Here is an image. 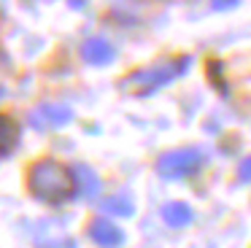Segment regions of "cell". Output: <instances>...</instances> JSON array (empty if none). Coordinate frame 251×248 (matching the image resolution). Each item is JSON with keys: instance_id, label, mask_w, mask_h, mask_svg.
I'll use <instances>...</instances> for the list:
<instances>
[{"instance_id": "2", "label": "cell", "mask_w": 251, "mask_h": 248, "mask_svg": "<svg viewBox=\"0 0 251 248\" xmlns=\"http://www.w3.org/2000/svg\"><path fill=\"white\" fill-rule=\"evenodd\" d=\"M186 68H189V57L170 59V62H159V65H149V68H141V70L127 75V78L122 81V89L130 92V95H138V97L151 95L159 86H165L173 78H178Z\"/></svg>"}, {"instance_id": "3", "label": "cell", "mask_w": 251, "mask_h": 248, "mask_svg": "<svg viewBox=\"0 0 251 248\" xmlns=\"http://www.w3.org/2000/svg\"><path fill=\"white\" fill-rule=\"evenodd\" d=\"M202 165V154L197 149H173V151H165L162 156L157 159V173L162 178H184L189 173L200 170Z\"/></svg>"}, {"instance_id": "10", "label": "cell", "mask_w": 251, "mask_h": 248, "mask_svg": "<svg viewBox=\"0 0 251 248\" xmlns=\"http://www.w3.org/2000/svg\"><path fill=\"white\" fill-rule=\"evenodd\" d=\"M132 208H135V202H132L130 194H125V192L114 194V197H108L103 202V210H111V213H116V216H132Z\"/></svg>"}, {"instance_id": "4", "label": "cell", "mask_w": 251, "mask_h": 248, "mask_svg": "<svg viewBox=\"0 0 251 248\" xmlns=\"http://www.w3.org/2000/svg\"><path fill=\"white\" fill-rule=\"evenodd\" d=\"M71 119H73V111H71V105H65V102H44V105H38L33 113H30V124H33L35 129L65 127Z\"/></svg>"}, {"instance_id": "12", "label": "cell", "mask_w": 251, "mask_h": 248, "mask_svg": "<svg viewBox=\"0 0 251 248\" xmlns=\"http://www.w3.org/2000/svg\"><path fill=\"white\" fill-rule=\"evenodd\" d=\"M238 3H213V11H224V8H235Z\"/></svg>"}, {"instance_id": "9", "label": "cell", "mask_w": 251, "mask_h": 248, "mask_svg": "<svg viewBox=\"0 0 251 248\" xmlns=\"http://www.w3.org/2000/svg\"><path fill=\"white\" fill-rule=\"evenodd\" d=\"M73 173H76V183L81 186V192L87 194V197H98L100 189H103V183H100V175H98V173H92L87 165H78Z\"/></svg>"}, {"instance_id": "8", "label": "cell", "mask_w": 251, "mask_h": 248, "mask_svg": "<svg viewBox=\"0 0 251 248\" xmlns=\"http://www.w3.org/2000/svg\"><path fill=\"white\" fill-rule=\"evenodd\" d=\"M17 140H19V124L14 122L11 116L0 113V156L8 154V151H14Z\"/></svg>"}, {"instance_id": "11", "label": "cell", "mask_w": 251, "mask_h": 248, "mask_svg": "<svg viewBox=\"0 0 251 248\" xmlns=\"http://www.w3.org/2000/svg\"><path fill=\"white\" fill-rule=\"evenodd\" d=\"M238 178L240 181H251V156H246L238 167Z\"/></svg>"}, {"instance_id": "5", "label": "cell", "mask_w": 251, "mask_h": 248, "mask_svg": "<svg viewBox=\"0 0 251 248\" xmlns=\"http://www.w3.org/2000/svg\"><path fill=\"white\" fill-rule=\"evenodd\" d=\"M87 232H89V237H92L100 248H116V246L125 243V232H122L114 221H108V219H95L92 224L87 226Z\"/></svg>"}, {"instance_id": "1", "label": "cell", "mask_w": 251, "mask_h": 248, "mask_svg": "<svg viewBox=\"0 0 251 248\" xmlns=\"http://www.w3.org/2000/svg\"><path fill=\"white\" fill-rule=\"evenodd\" d=\"M27 186L33 197L49 205H62L76 194V173L57 159H38L27 173Z\"/></svg>"}, {"instance_id": "6", "label": "cell", "mask_w": 251, "mask_h": 248, "mask_svg": "<svg viewBox=\"0 0 251 248\" xmlns=\"http://www.w3.org/2000/svg\"><path fill=\"white\" fill-rule=\"evenodd\" d=\"M81 57L89 65H108L114 59V46H111L108 38L103 35H92L81 43Z\"/></svg>"}, {"instance_id": "7", "label": "cell", "mask_w": 251, "mask_h": 248, "mask_svg": "<svg viewBox=\"0 0 251 248\" xmlns=\"http://www.w3.org/2000/svg\"><path fill=\"white\" fill-rule=\"evenodd\" d=\"M162 221L168 226H186L192 221V208L186 202H168L162 205Z\"/></svg>"}]
</instances>
